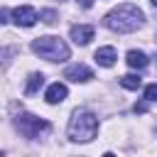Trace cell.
<instances>
[{"mask_svg": "<svg viewBox=\"0 0 157 157\" xmlns=\"http://www.w3.org/2000/svg\"><path fill=\"white\" fill-rule=\"evenodd\" d=\"M142 22H145V15H142V10H140L137 5H132V2H123V5L113 7V10L103 17V25H105L108 29L118 32V34L135 32V29L142 27Z\"/></svg>", "mask_w": 157, "mask_h": 157, "instance_id": "1", "label": "cell"}, {"mask_svg": "<svg viewBox=\"0 0 157 157\" xmlns=\"http://www.w3.org/2000/svg\"><path fill=\"white\" fill-rule=\"evenodd\" d=\"M66 132H69V137L74 142H88L98 132V118L91 110H76L71 115V120H69Z\"/></svg>", "mask_w": 157, "mask_h": 157, "instance_id": "2", "label": "cell"}, {"mask_svg": "<svg viewBox=\"0 0 157 157\" xmlns=\"http://www.w3.org/2000/svg\"><path fill=\"white\" fill-rule=\"evenodd\" d=\"M32 52L39 54L47 61H66L69 59V47L64 44V39L59 37H37L32 42Z\"/></svg>", "mask_w": 157, "mask_h": 157, "instance_id": "3", "label": "cell"}, {"mask_svg": "<svg viewBox=\"0 0 157 157\" xmlns=\"http://www.w3.org/2000/svg\"><path fill=\"white\" fill-rule=\"evenodd\" d=\"M15 125H17V130H20L25 137H37V135H39V130H49V120L37 118V115H29V113L17 115Z\"/></svg>", "mask_w": 157, "mask_h": 157, "instance_id": "4", "label": "cell"}, {"mask_svg": "<svg viewBox=\"0 0 157 157\" xmlns=\"http://www.w3.org/2000/svg\"><path fill=\"white\" fill-rule=\"evenodd\" d=\"M12 20H15L20 27H32V25L39 20V15H37V10H34L32 5H20V7L12 10Z\"/></svg>", "mask_w": 157, "mask_h": 157, "instance_id": "5", "label": "cell"}, {"mask_svg": "<svg viewBox=\"0 0 157 157\" xmlns=\"http://www.w3.org/2000/svg\"><path fill=\"white\" fill-rule=\"evenodd\" d=\"M64 78L76 81V83H86V81H91V78H93V71H91L86 64H71V66H66Z\"/></svg>", "mask_w": 157, "mask_h": 157, "instance_id": "6", "label": "cell"}, {"mask_svg": "<svg viewBox=\"0 0 157 157\" xmlns=\"http://www.w3.org/2000/svg\"><path fill=\"white\" fill-rule=\"evenodd\" d=\"M93 27L91 25H74L71 27V39L76 42V44H81V47H86L91 39H93Z\"/></svg>", "mask_w": 157, "mask_h": 157, "instance_id": "7", "label": "cell"}, {"mask_svg": "<svg viewBox=\"0 0 157 157\" xmlns=\"http://www.w3.org/2000/svg\"><path fill=\"white\" fill-rule=\"evenodd\" d=\"M93 59L98 66H113L118 59V52H115V47H101V49H96Z\"/></svg>", "mask_w": 157, "mask_h": 157, "instance_id": "8", "label": "cell"}, {"mask_svg": "<svg viewBox=\"0 0 157 157\" xmlns=\"http://www.w3.org/2000/svg\"><path fill=\"white\" fill-rule=\"evenodd\" d=\"M44 98H47V103H52V105H56V103H61L64 98H66V86L64 83H52L49 88H47V93H44Z\"/></svg>", "mask_w": 157, "mask_h": 157, "instance_id": "9", "label": "cell"}, {"mask_svg": "<svg viewBox=\"0 0 157 157\" xmlns=\"http://www.w3.org/2000/svg\"><path fill=\"white\" fill-rule=\"evenodd\" d=\"M125 61H128L130 69H145L147 66V54L145 52H137V49H130L128 56H125Z\"/></svg>", "mask_w": 157, "mask_h": 157, "instance_id": "10", "label": "cell"}, {"mask_svg": "<svg viewBox=\"0 0 157 157\" xmlns=\"http://www.w3.org/2000/svg\"><path fill=\"white\" fill-rule=\"evenodd\" d=\"M42 86H44V76H42V74H32V76L27 78L25 93H27V96H34V93H37V91H39Z\"/></svg>", "mask_w": 157, "mask_h": 157, "instance_id": "11", "label": "cell"}, {"mask_svg": "<svg viewBox=\"0 0 157 157\" xmlns=\"http://www.w3.org/2000/svg\"><path fill=\"white\" fill-rule=\"evenodd\" d=\"M120 86H123V88H128V91H137V88L142 86V78H140V76H135V74H128V76H123V78H120Z\"/></svg>", "mask_w": 157, "mask_h": 157, "instance_id": "12", "label": "cell"}, {"mask_svg": "<svg viewBox=\"0 0 157 157\" xmlns=\"http://www.w3.org/2000/svg\"><path fill=\"white\" fill-rule=\"evenodd\" d=\"M145 101L157 103V83H147L145 86Z\"/></svg>", "mask_w": 157, "mask_h": 157, "instance_id": "13", "label": "cell"}, {"mask_svg": "<svg viewBox=\"0 0 157 157\" xmlns=\"http://www.w3.org/2000/svg\"><path fill=\"white\" fill-rule=\"evenodd\" d=\"M39 17H42V22H47V25H54V22H56V12H54V10H44Z\"/></svg>", "mask_w": 157, "mask_h": 157, "instance_id": "14", "label": "cell"}, {"mask_svg": "<svg viewBox=\"0 0 157 157\" xmlns=\"http://www.w3.org/2000/svg\"><path fill=\"white\" fill-rule=\"evenodd\" d=\"M132 110H135V113H145V110H147V103H135Z\"/></svg>", "mask_w": 157, "mask_h": 157, "instance_id": "15", "label": "cell"}, {"mask_svg": "<svg viewBox=\"0 0 157 157\" xmlns=\"http://www.w3.org/2000/svg\"><path fill=\"white\" fill-rule=\"evenodd\" d=\"M78 2H81V7H86V10L93 5V0H78Z\"/></svg>", "mask_w": 157, "mask_h": 157, "instance_id": "16", "label": "cell"}, {"mask_svg": "<svg viewBox=\"0 0 157 157\" xmlns=\"http://www.w3.org/2000/svg\"><path fill=\"white\" fill-rule=\"evenodd\" d=\"M103 157H115V155H113V152H105V155H103Z\"/></svg>", "mask_w": 157, "mask_h": 157, "instance_id": "17", "label": "cell"}, {"mask_svg": "<svg viewBox=\"0 0 157 157\" xmlns=\"http://www.w3.org/2000/svg\"><path fill=\"white\" fill-rule=\"evenodd\" d=\"M150 2H152V5H157V0H150Z\"/></svg>", "mask_w": 157, "mask_h": 157, "instance_id": "18", "label": "cell"}, {"mask_svg": "<svg viewBox=\"0 0 157 157\" xmlns=\"http://www.w3.org/2000/svg\"><path fill=\"white\" fill-rule=\"evenodd\" d=\"M59 2H64V0H59Z\"/></svg>", "mask_w": 157, "mask_h": 157, "instance_id": "19", "label": "cell"}]
</instances>
